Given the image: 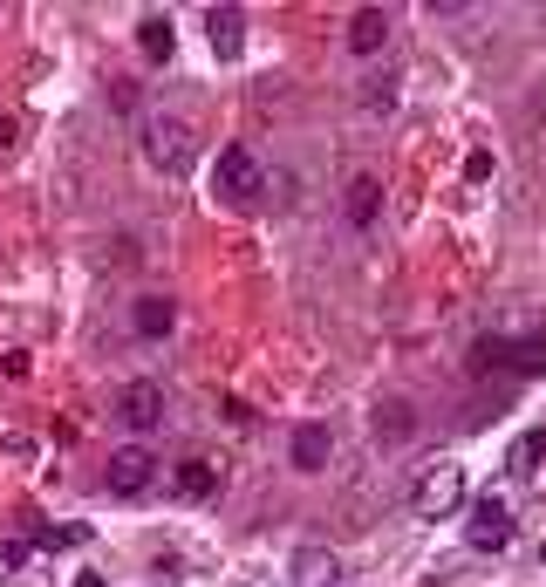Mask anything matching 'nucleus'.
I'll return each mask as SVG.
<instances>
[{
    "label": "nucleus",
    "mask_w": 546,
    "mask_h": 587,
    "mask_svg": "<svg viewBox=\"0 0 546 587\" xmlns=\"http://www.w3.org/2000/svg\"><path fill=\"white\" fill-rule=\"evenodd\" d=\"M471 369L478 376H512V383H526V376H546V335H485L478 349H471Z\"/></svg>",
    "instance_id": "f257e3e1"
},
{
    "label": "nucleus",
    "mask_w": 546,
    "mask_h": 587,
    "mask_svg": "<svg viewBox=\"0 0 546 587\" xmlns=\"http://www.w3.org/2000/svg\"><path fill=\"white\" fill-rule=\"evenodd\" d=\"M144 157H151L164 178H185L192 171V123L171 117V110H151L144 117Z\"/></svg>",
    "instance_id": "f03ea898"
},
{
    "label": "nucleus",
    "mask_w": 546,
    "mask_h": 587,
    "mask_svg": "<svg viewBox=\"0 0 546 587\" xmlns=\"http://www.w3.org/2000/svg\"><path fill=\"white\" fill-rule=\"evenodd\" d=\"M260 185H267V171H260L253 144H226V151H219V171H212V192H219V205H253V198H260Z\"/></svg>",
    "instance_id": "7ed1b4c3"
},
{
    "label": "nucleus",
    "mask_w": 546,
    "mask_h": 587,
    "mask_svg": "<svg viewBox=\"0 0 546 587\" xmlns=\"http://www.w3.org/2000/svg\"><path fill=\"white\" fill-rule=\"evenodd\" d=\"M157 478H164V465H157L151 444H123L117 458H110V471H103V485L117 499H144V492H157Z\"/></svg>",
    "instance_id": "20e7f679"
},
{
    "label": "nucleus",
    "mask_w": 546,
    "mask_h": 587,
    "mask_svg": "<svg viewBox=\"0 0 546 587\" xmlns=\"http://www.w3.org/2000/svg\"><path fill=\"white\" fill-rule=\"evenodd\" d=\"M465 506V465H430L417 478V519H444Z\"/></svg>",
    "instance_id": "39448f33"
},
{
    "label": "nucleus",
    "mask_w": 546,
    "mask_h": 587,
    "mask_svg": "<svg viewBox=\"0 0 546 587\" xmlns=\"http://www.w3.org/2000/svg\"><path fill=\"white\" fill-rule=\"evenodd\" d=\"M117 417H123V431L151 437L157 424H164V390H157V383H130V390L117 396Z\"/></svg>",
    "instance_id": "423d86ee"
},
{
    "label": "nucleus",
    "mask_w": 546,
    "mask_h": 587,
    "mask_svg": "<svg viewBox=\"0 0 546 587\" xmlns=\"http://www.w3.org/2000/svg\"><path fill=\"white\" fill-rule=\"evenodd\" d=\"M471 547L478 553H506L512 547V512L499 499H478L471 506Z\"/></svg>",
    "instance_id": "0eeeda50"
},
{
    "label": "nucleus",
    "mask_w": 546,
    "mask_h": 587,
    "mask_svg": "<svg viewBox=\"0 0 546 587\" xmlns=\"http://www.w3.org/2000/svg\"><path fill=\"white\" fill-rule=\"evenodd\" d=\"M287 458H294V471H328V458H335V431H328V424H301V431L287 437Z\"/></svg>",
    "instance_id": "6e6552de"
},
{
    "label": "nucleus",
    "mask_w": 546,
    "mask_h": 587,
    "mask_svg": "<svg viewBox=\"0 0 546 587\" xmlns=\"http://www.w3.org/2000/svg\"><path fill=\"white\" fill-rule=\"evenodd\" d=\"M342 41H349V55H376V48L390 41V7H355Z\"/></svg>",
    "instance_id": "1a4fd4ad"
},
{
    "label": "nucleus",
    "mask_w": 546,
    "mask_h": 587,
    "mask_svg": "<svg viewBox=\"0 0 546 587\" xmlns=\"http://www.w3.org/2000/svg\"><path fill=\"white\" fill-rule=\"evenodd\" d=\"M171 485H178V499H212L219 492V471H212V458H185V465L171 471Z\"/></svg>",
    "instance_id": "9d476101"
},
{
    "label": "nucleus",
    "mask_w": 546,
    "mask_h": 587,
    "mask_svg": "<svg viewBox=\"0 0 546 587\" xmlns=\"http://www.w3.org/2000/svg\"><path fill=\"white\" fill-rule=\"evenodd\" d=\"M342 212H349V226H376V212H383V185H376V178H349Z\"/></svg>",
    "instance_id": "9b49d317"
},
{
    "label": "nucleus",
    "mask_w": 546,
    "mask_h": 587,
    "mask_svg": "<svg viewBox=\"0 0 546 587\" xmlns=\"http://www.w3.org/2000/svg\"><path fill=\"white\" fill-rule=\"evenodd\" d=\"M130 321H137V335H171V328H178V308H171V301H164V294H144V301H137V308H130Z\"/></svg>",
    "instance_id": "f8f14e48"
},
{
    "label": "nucleus",
    "mask_w": 546,
    "mask_h": 587,
    "mask_svg": "<svg viewBox=\"0 0 546 587\" xmlns=\"http://www.w3.org/2000/svg\"><path fill=\"white\" fill-rule=\"evenodd\" d=\"M205 28H212V48H219L226 62H239V48H246V35H239V7H212Z\"/></svg>",
    "instance_id": "ddd939ff"
},
{
    "label": "nucleus",
    "mask_w": 546,
    "mask_h": 587,
    "mask_svg": "<svg viewBox=\"0 0 546 587\" xmlns=\"http://www.w3.org/2000/svg\"><path fill=\"white\" fill-rule=\"evenodd\" d=\"M137 41H144V62H171V21L164 14H144Z\"/></svg>",
    "instance_id": "4468645a"
},
{
    "label": "nucleus",
    "mask_w": 546,
    "mask_h": 587,
    "mask_svg": "<svg viewBox=\"0 0 546 587\" xmlns=\"http://www.w3.org/2000/svg\"><path fill=\"white\" fill-rule=\"evenodd\" d=\"M540 458H546V431H526L519 444H512V478H526V471H540Z\"/></svg>",
    "instance_id": "2eb2a0df"
},
{
    "label": "nucleus",
    "mask_w": 546,
    "mask_h": 587,
    "mask_svg": "<svg viewBox=\"0 0 546 587\" xmlns=\"http://www.w3.org/2000/svg\"><path fill=\"white\" fill-rule=\"evenodd\" d=\"M376 437H383V444H403V437H410V403H383V410H376Z\"/></svg>",
    "instance_id": "dca6fc26"
},
{
    "label": "nucleus",
    "mask_w": 546,
    "mask_h": 587,
    "mask_svg": "<svg viewBox=\"0 0 546 587\" xmlns=\"http://www.w3.org/2000/svg\"><path fill=\"white\" fill-rule=\"evenodd\" d=\"M328 567H335V560H328L321 547H308L301 560H294V574H301V581H328Z\"/></svg>",
    "instance_id": "f3484780"
},
{
    "label": "nucleus",
    "mask_w": 546,
    "mask_h": 587,
    "mask_svg": "<svg viewBox=\"0 0 546 587\" xmlns=\"http://www.w3.org/2000/svg\"><path fill=\"white\" fill-rule=\"evenodd\" d=\"M396 103V76H376L369 82V110H376V117H383V110H390Z\"/></svg>",
    "instance_id": "a211bd4d"
},
{
    "label": "nucleus",
    "mask_w": 546,
    "mask_h": 587,
    "mask_svg": "<svg viewBox=\"0 0 546 587\" xmlns=\"http://www.w3.org/2000/svg\"><path fill=\"white\" fill-rule=\"evenodd\" d=\"M465 178H471V185H485V178H492V151H471L465 157Z\"/></svg>",
    "instance_id": "6ab92c4d"
}]
</instances>
